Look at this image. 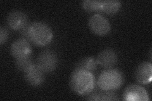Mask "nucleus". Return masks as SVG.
I'll return each mask as SVG.
<instances>
[{
  "instance_id": "obj_1",
  "label": "nucleus",
  "mask_w": 152,
  "mask_h": 101,
  "mask_svg": "<svg viewBox=\"0 0 152 101\" xmlns=\"http://www.w3.org/2000/svg\"><path fill=\"white\" fill-rule=\"evenodd\" d=\"M96 79L91 72L75 69L70 78V86L74 93L86 96L95 89Z\"/></svg>"
},
{
  "instance_id": "obj_2",
  "label": "nucleus",
  "mask_w": 152,
  "mask_h": 101,
  "mask_svg": "<svg viewBox=\"0 0 152 101\" xmlns=\"http://www.w3.org/2000/svg\"><path fill=\"white\" fill-rule=\"evenodd\" d=\"M53 38V33L50 27L42 22H34L28 27L27 40L37 47L49 44Z\"/></svg>"
},
{
  "instance_id": "obj_3",
  "label": "nucleus",
  "mask_w": 152,
  "mask_h": 101,
  "mask_svg": "<svg viewBox=\"0 0 152 101\" xmlns=\"http://www.w3.org/2000/svg\"><path fill=\"white\" fill-rule=\"evenodd\" d=\"M124 82V75L117 68H108L99 74L97 80L98 87L104 90H115L119 89Z\"/></svg>"
},
{
  "instance_id": "obj_4",
  "label": "nucleus",
  "mask_w": 152,
  "mask_h": 101,
  "mask_svg": "<svg viewBox=\"0 0 152 101\" xmlns=\"http://www.w3.org/2000/svg\"><path fill=\"white\" fill-rule=\"evenodd\" d=\"M36 64L45 73H50L57 68L58 59L54 51L45 50L38 56Z\"/></svg>"
},
{
  "instance_id": "obj_5",
  "label": "nucleus",
  "mask_w": 152,
  "mask_h": 101,
  "mask_svg": "<svg viewBox=\"0 0 152 101\" xmlns=\"http://www.w3.org/2000/svg\"><path fill=\"white\" fill-rule=\"evenodd\" d=\"M88 26L91 31L95 35L104 36L110 32V23L100 14H94L90 17L88 20Z\"/></svg>"
},
{
  "instance_id": "obj_6",
  "label": "nucleus",
  "mask_w": 152,
  "mask_h": 101,
  "mask_svg": "<svg viewBox=\"0 0 152 101\" xmlns=\"http://www.w3.org/2000/svg\"><path fill=\"white\" fill-rule=\"evenodd\" d=\"M123 99L126 101H149L150 98L146 90L138 85H130L125 89Z\"/></svg>"
},
{
  "instance_id": "obj_7",
  "label": "nucleus",
  "mask_w": 152,
  "mask_h": 101,
  "mask_svg": "<svg viewBox=\"0 0 152 101\" xmlns=\"http://www.w3.org/2000/svg\"><path fill=\"white\" fill-rule=\"evenodd\" d=\"M10 52L12 56L16 60L31 56L32 49L28 41L24 38H20L12 43Z\"/></svg>"
},
{
  "instance_id": "obj_8",
  "label": "nucleus",
  "mask_w": 152,
  "mask_h": 101,
  "mask_svg": "<svg viewBox=\"0 0 152 101\" xmlns=\"http://www.w3.org/2000/svg\"><path fill=\"white\" fill-rule=\"evenodd\" d=\"M8 25L12 30L22 31L28 24V17L25 13L20 11H12L7 18Z\"/></svg>"
},
{
  "instance_id": "obj_9",
  "label": "nucleus",
  "mask_w": 152,
  "mask_h": 101,
  "mask_svg": "<svg viewBox=\"0 0 152 101\" xmlns=\"http://www.w3.org/2000/svg\"><path fill=\"white\" fill-rule=\"evenodd\" d=\"M137 82L142 85L151 83L152 80V65L150 62H142L137 67L134 73Z\"/></svg>"
},
{
  "instance_id": "obj_10",
  "label": "nucleus",
  "mask_w": 152,
  "mask_h": 101,
  "mask_svg": "<svg viewBox=\"0 0 152 101\" xmlns=\"http://www.w3.org/2000/svg\"><path fill=\"white\" fill-rule=\"evenodd\" d=\"M117 53L111 49H105L102 51L96 58L98 65L106 69L112 68L117 64Z\"/></svg>"
},
{
  "instance_id": "obj_11",
  "label": "nucleus",
  "mask_w": 152,
  "mask_h": 101,
  "mask_svg": "<svg viewBox=\"0 0 152 101\" xmlns=\"http://www.w3.org/2000/svg\"><path fill=\"white\" fill-rule=\"evenodd\" d=\"M45 74L35 63L30 70L24 73V78L28 84L33 86H38L44 83Z\"/></svg>"
},
{
  "instance_id": "obj_12",
  "label": "nucleus",
  "mask_w": 152,
  "mask_h": 101,
  "mask_svg": "<svg viewBox=\"0 0 152 101\" xmlns=\"http://www.w3.org/2000/svg\"><path fill=\"white\" fill-rule=\"evenodd\" d=\"M94 91V90H93ZM93 92L88 94L87 100H96V101H108V100H119L117 95L113 92V90H104Z\"/></svg>"
},
{
  "instance_id": "obj_13",
  "label": "nucleus",
  "mask_w": 152,
  "mask_h": 101,
  "mask_svg": "<svg viewBox=\"0 0 152 101\" xmlns=\"http://www.w3.org/2000/svg\"><path fill=\"white\" fill-rule=\"evenodd\" d=\"M121 7V1L117 0H102L99 13L113 15L120 10Z\"/></svg>"
},
{
  "instance_id": "obj_14",
  "label": "nucleus",
  "mask_w": 152,
  "mask_h": 101,
  "mask_svg": "<svg viewBox=\"0 0 152 101\" xmlns=\"http://www.w3.org/2000/svg\"><path fill=\"white\" fill-rule=\"evenodd\" d=\"M98 63L96 59L93 57H86L79 61L76 65L75 69L84 70L89 72H93L97 68Z\"/></svg>"
},
{
  "instance_id": "obj_15",
  "label": "nucleus",
  "mask_w": 152,
  "mask_h": 101,
  "mask_svg": "<svg viewBox=\"0 0 152 101\" xmlns=\"http://www.w3.org/2000/svg\"><path fill=\"white\" fill-rule=\"evenodd\" d=\"M34 65L35 62L33 61L31 56L15 60L16 68L23 73H26Z\"/></svg>"
},
{
  "instance_id": "obj_16",
  "label": "nucleus",
  "mask_w": 152,
  "mask_h": 101,
  "mask_svg": "<svg viewBox=\"0 0 152 101\" xmlns=\"http://www.w3.org/2000/svg\"><path fill=\"white\" fill-rule=\"evenodd\" d=\"M102 0H84L82 2V7L87 12H100Z\"/></svg>"
},
{
  "instance_id": "obj_17",
  "label": "nucleus",
  "mask_w": 152,
  "mask_h": 101,
  "mask_svg": "<svg viewBox=\"0 0 152 101\" xmlns=\"http://www.w3.org/2000/svg\"><path fill=\"white\" fill-rule=\"evenodd\" d=\"M8 31L5 27L1 26L0 27V44L3 45L7 42L8 39Z\"/></svg>"
}]
</instances>
